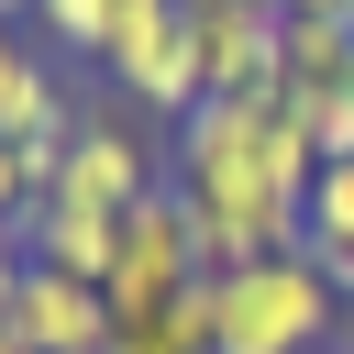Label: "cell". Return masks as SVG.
I'll use <instances>...</instances> for the list:
<instances>
[{
    "instance_id": "8",
    "label": "cell",
    "mask_w": 354,
    "mask_h": 354,
    "mask_svg": "<svg viewBox=\"0 0 354 354\" xmlns=\"http://www.w3.org/2000/svg\"><path fill=\"white\" fill-rule=\"evenodd\" d=\"M354 22L343 11H277V88H343Z\"/></svg>"
},
{
    "instance_id": "17",
    "label": "cell",
    "mask_w": 354,
    "mask_h": 354,
    "mask_svg": "<svg viewBox=\"0 0 354 354\" xmlns=\"http://www.w3.org/2000/svg\"><path fill=\"white\" fill-rule=\"evenodd\" d=\"M266 11H288V0H266Z\"/></svg>"
},
{
    "instance_id": "4",
    "label": "cell",
    "mask_w": 354,
    "mask_h": 354,
    "mask_svg": "<svg viewBox=\"0 0 354 354\" xmlns=\"http://www.w3.org/2000/svg\"><path fill=\"white\" fill-rule=\"evenodd\" d=\"M55 188L122 221L133 199H155V188H166V155L144 144V122H133V111H111V100H77V144H66V177H55Z\"/></svg>"
},
{
    "instance_id": "3",
    "label": "cell",
    "mask_w": 354,
    "mask_h": 354,
    "mask_svg": "<svg viewBox=\"0 0 354 354\" xmlns=\"http://www.w3.org/2000/svg\"><path fill=\"white\" fill-rule=\"evenodd\" d=\"M199 277H210V254H199L188 199H177V188L133 199V210H122V254H111V277H100L111 321H155V310H166V299H188Z\"/></svg>"
},
{
    "instance_id": "1",
    "label": "cell",
    "mask_w": 354,
    "mask_h": 354,
    "mask_svg": "<svg viewBox=\"0 0 354 354\" xmlns=\"http://www.w3.org/2000/svg\"><path fill=\"white\" fill-rule=\"evenodd\" d=\"M310 177H321V155H310V133L288 122L277 88H254V100H199V111L166 133V188L188 199L210 277H221V266H254V254H299Z\"/></svg>"
},
{
    "instance_id": "5",
    "label": "cell",
    "mask_w": 354,
    "mask_h": 354,
    "mask_svg": "<svg viewBox=\"0 0 354 354\" xmlns=\"http://www.w3.org/2000/svg\"><path fill=\"white\" fill-rule=\"evenodd\" d=\"M188 22H199V77H210V100L277 88V11H266V0H210V11H188Z\"/></svg>"
},
{
    "instance_id": "10",
    "label": "cell",
    "mask_w": 354,
    "mask_h": 354,
    "mask_svg": "<svg viewBox=\"0 0 354 354\" xmlns=\"http://www.w3.org/2000/svg\"><path fill=\"white\" fill-rule=\"evenodd\" d=\"M111 354H210V277L166 299L155 321H111Z\"/></svg>"
},
{
    "instance_id": "14",
    "label": "cell",
    "mask_w": 354,
    "mask_h": 354,
    "mask_svg": "<svg viewBox=\"0 0 354 354\" xmlns=\"http://www.w3.org/2000/svg\"><path fill=\"white\" fill-rule=\"evenodd\" d=\"M0 354H33V343H22V332H0Z\"/></svg>"
},
{
    "instance_id": "16",
    "label": "cell",
    "mask_w": 354,
    "mask_h": 354,
    "mask_svg": "<svg viewBox=\"0 0 354 354\" xmlns=\"http://www.w3.org/2000/svg\"><path fill=\"white\" fill-rule=\"evenodd\" d=\"M343 88H354V66H343Z\"/></svg>"
},
{
    "instance_id": "7",
    "label": "cell",
    "mask_w": 354,
    "mask_h": 354,
    "mask_svg": "<svg viewBox=\"0 0 354 354\" xmlns=\"http://www.w3.org/2000/svg\"><path fill=\"white\" fill-rule=\"evenodd\" d=\"M22 243H33V266H66V277H111V254H122V221L111 210H88V199H66V188H44L33 210H22Z\"/></svg>"
},
{
    "instance_id": "12",
    "label": "cell",
    "mask_w": 354,
    "mask_h": 354,
    "mask_svg": "<svg viewBox=\"0 0 354 354\" xmlns=\"http://www.w3.org/2000/svg\"><path fill=\"white\" fill-rule=\"evenodd\" d=\"M22 277H33V243H22V232H0V332H11V299H22Z\"/></svg>"
},
{
    "instance_id": "18",
    "label": "cell",
    "mask_w": 354,
    "mask_h": 354,
    "mask_svg": "<svg viewBox=\"0 0 354 354\" xmlns=\"http://www.w3.org/2000/svg\"><path fill=\"white\" fill-rule=\"evenodd\" d=\"M343 22H354V0H343Z\"/></svg>"
},
{
    "instance_id": "11",
    "label": "cell",
    "mask_w": 354,
    "mask_h": 354,
    "mask_svg": "<svg viewBox=\"0 0 354 354\" xmlns=\"http://www.w3.org/2000/svg\"><path fill=\"white\" fill-rule=\"evenodd\" d=\"M111 11H122V0H33L44 44H66V55H100V44H111Z\"/></svg>"
},
{
    "instance_id": "9",
    "label": "cell",
    "mask_w": 354,
    "mask_h": 354,
    "mask_svg": "<svg viewBox=\"0 0 354 354\" xmlns=\"http://www.w3.org/2000/svg\"><path fill=\"white\" fill-rule=\"evenodd\" d=\"M299 254L354 299V166H321L310 177V210H299Z\"/></svg>"
},
{
    "instance_id": "6",
    "label": "cell",
    "mask_w": 354,
    "mask_h": 354,
    "mask_svg": "<svg viewBox=\"0 0 354 354\" xmlns=\"http://www.w3.org/2000/svg\"><path fill=\"white\" fill-rule=\"evenodd\" d=\"M11 332L33 354H111V299L88 277H66V266H33L22 299H11Z\"/></svg>"
},
{
    "instance_id": "15",
    "label": "cell",
    "mask_w": 354,
    "mask_h": 354,
    "mask_svg": "<svg viewBox=\"0 0 354 354\" xmlns=\"http://www.w3.org/2000/svg\"><path fill=\"white\" fill-rule=\"evenodd\" d=\"M321 354H354V343H321Z\"/></svg>"
},
{
    "instance_id": "2",
    "label": "cell",
    "mask_w": 354,
    "mask_h": 354,
    "mask_svg": "<svg viewBox=\"0 0 354 354\" xmlns=\"http://www.w3.org/2000/svg\"><path fill=\"white\" fill-rule=\"evenodd\" d=\"M343 321V288L310 254H254L210 277V354H321Z\"/></svg>"
},
{
    "instance_id": "13",
    "label": "cell",
    "mask_w": 354,
    "mask_h": 354,
    "mask_svg": "<svg viewBox=\"0 0 354 354\" xmlns=\"http://www.w3.org/2000/svg\"><path fill=\"white\" fill-rule=\"evenodd\" d=\"M288 11H343V0H288Z\"/></svg>"
}]
</instances>
